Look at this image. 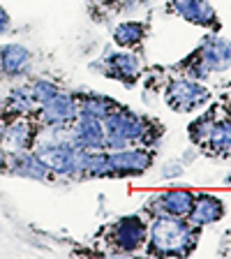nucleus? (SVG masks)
Masks as SVG:
<instances>
[{
	"label": "nucleus",
	"mask_w": 231,
	"mask_h": 259,
	"mask_svg": "<svg viewBox=\"0 0 231 259\" xmlns=\"http://www.w3.org/2000/svg\"><path fill=\"white\" fill-rule=\"evenodd\" d=\"M104 125V148L107 151H118L127 146H153L162 137V123H157L151 116L132 111L125 104H118L116 109L102 118Z\"/></svg>",
	"instance_id": "1"
},
{
	"label": "nucleus",
	"mask_w": 231,
	"mask_h": 259,
	"mask_svg": "<svg viewBox=\"0 0 231 259\" xmlns=\"http://www.w3.org/2000/svg\"><path fill=\"white\" fill-rule=\"evenodd\" d=\"M201 229L188 218H151L146 252L151 257H188L197 250Z\"/></svg>",
	"instance_id": "2"
},
{
	"label": "nucleus",
	"mask_w": 231,
	"mask_h": 259,
	"mask_svg": "<svg viewBox=\"0 0 231 259\" xmlns=\"http://www.w3.org/2000/svg\"><path fill=\"white\" fill-rule=\"evenodd\" d=\"M213 100V93L201 83V81L188 79V76H178L171 79L164 88V102L171 111L176 113H192L199 111L201 107Z\"/></svg>",
	"instance_id": "3"
},
{
	"label": "nucleus",
	"mask_w": 231,
	"mask_h": 259,
	"mask_svg": "<svg viewBox=\"0 0 231 259\" xmlns=\"http://www.w3.org/2000/svg\"><path fill=\"white\" fill-rule=\"evenodd\" d=\"M148 222L141 215H123L107 227V243L116 254H134L146 245Z\"/></svg>",
	"instance_id": "4"
},
{
	"label": "nucleus",
	"mask_w": 231,
	"mask_h": 259,
	"mask_svg": "<svg viewBox=\"0 0 231 259\" xmlns=\"http://www.w3.org/2000/svg\"><path fill=\"white\" fill-rule=\"evenodd\" d=\"M155 162V148L127 146L109 151V178H134L146 174Z\"/></svg>",
	"instance_id": "5"
},
{
	"label": "nucleus",
	"mask_w": 231,
	"mask_h": 259,
	"mask_svg": "<svg viewBox=\"0 0 231 259\" xmlns=\"http://www.w3.org/2000/svg\"><path fill=\"white\" fill-rule=\"evenodd\" d=\"M194 201V192L185 188L162 190L151 194L144 204V210L151 218H188Z\"/></svg>",
	"instance_id": "6"
},
{
	"label": "nucleus",
	"mask_w": 231,
	"mask_h": 259,
	"mask_svg": "<svg viewBox=\"0 0 231 259\" xmlns=\"http://www.w3.org/2000/svg\"><path fill=\"white\" fill-rule=\"evenodd\" d=\"M167 12L180 16L183 21L192 23V26L206 28L210 32H220L222 28L220 14L208 0H169Z\"/></svg>",
	"instance_id": "7"
},
{
	"label": "nucleus",
	"mask_w": 231,
	"mask_h": 259,
	"mask_svg": "<svg viewBox=\"0 0 231 259\" xmlns=\"http://www.w3.org/2000/svg\"><path fill=\"white\" fill-rule=\"evenodd\" d=\"M35 116H37L39 123L47 125V127H67V125L79 116L76 93L63 88L56 97H51L49 102H44L42 107L35 111Z\"/></svg>",
	"instance_id": "8"
},
{
	"label": "nucleus",
	"mask_w": 231,
	"mask_h": 259,
	"mask_svg": "<svg viewBox=\"0 0 231 259\" xmlns=\"http://www.w3.org/2000/svg\"><path fill=\"white\" fill-rule=\"evenodd\" d=\"M39 127L30 120V116H16L10 118L0 130V148L5 153L30 151L35 146Z\"/></svg>",
	"instance_id": "9"
},
{
	"label": "nucleus",
	"mask_w": 231,
	"mask_h": 259,
	"mask_svg": "<svg viewBox=\"0 0 231 259\" xmlns=\"http://www.w3.org/2000/svg\"><path fill=\"white\" fill-rule=\"evenodd\" d=\"M194 54L210 70V74L231 70V42L220 37L217 32H208L199 42V47L194 49Z\"/></svg>",
	"instance_id": "10"
},
{
	"label": "nucleus",
	"mask_w": 231,
	"mask_h": 259,
	"mask_svg": "<svg viewBox=\"0 0 231 259\" xmlns=\"http://www.w3.org/2000/svg\"><path fill=\"white\" fill-rule=\"evenodd\" d=\"M5 171L14 174V176H21V178H28V181H51L54 174L51 169L47 167V162L32 151H19V153H7V167Z\"/></svg>",
	"instance_id": "11"
},
{
	"label": "nucleus",
	"mask_w": 231,
	"mask_h": 259,
	"mask_svg": "<svg viewBox=\"0 0 231 259\" xmlns=\"http://www.w3.org/2000/svg\"><path fill=\"white\" fill-rule=\"evenodd\" d=\"M199 151L206 153V155H210V157L231 160V116H226L224 111L217 113V118L213 120L206 139L201 141Z\"/></svg>",
	"instance_id": "12"
},
{
	"label": "nucleus",
	"mask_w": 231,
	"mask_h": 259,
	"mask_svg": "<svg viewBox=\"0 0 231 259\" xmlns=\"http://www.w3.org/2000/svg\"><path fill=\"white\" fill-rule=\"evenodd\" d=\"M224 215H226V204L222 201V197H217L213 192H194L192 208L188 213V220L194 227L204 229L208 225L220 222Z\"/></svg>",
	"instance_id": "13"
},
{
	"label": "nucleus",
	"mask_w": 231,
	"mask_h": 259,
	"mask_svg": "<svg viewBox=\"0 0 231 259\" xmlns=\"http://www.w3.org/2000/svg\"><path fill=\"white\" fill-rule=\"evenodd\" d=\"M104 72H107L109 79H116L120 83H125V86H134L141 76V60L136 54H129V51L107 54Z\"/></svg>",
	"instance_id": "14"
},
{
	"label": "nucleus",
	"mask_w": 231,
	"mask_h": 259,
	"mask_svg": "<svg viewBox=\"0 0 231 259\" xmlns=\"http://www.w3.org/2000/svg\"><path fill=\"white\" fill-rule=\"evenodd\" d=\"M70 139L79 148H104V125L100 118L90 116H76L70 123Z\"/></svg>",
	"instance_id": "15"
},
{
	"label": "nucleus",
	"mask_w": 231,
	"mask_h": 259,
	"mask_svg": "<svg viewBox=\"0 0 231 259\" xmlns=\"http://www.w3.org/2000/svg\"><path fill=\"white\" fill-rule=\"evenodd\" d=\"M32 67V54L21 44H3L0 47V76H26Z\"/></svg>",
	"instance_id": "16"
},
{
	"label": "nucleus",
	"mask_w": 231,
	"mask_h": 259,
	"mask_svg": "<svg viewBox=\"0 0 231 259\" xmlns=\"http://www.w3.org/2000/svg\"><path fill=\"white\" fill-rule=\"evenodd\" d=\"M120 102H116L113 97L102 95V93H76V109H79V116H90V118H100L102 120L111 109H116Z\"/></svg>",
	"instance_id": "17"
},
{
	"label": "nucleus",
	"mask_w": 231,
	"mask_h": 259,
	"mask_svg": "<svg viewBox=\"0 0 231 259\" xmlns=\"http://www.w3.org/2000/svg\"><path fill=\"white\" fill-rule=\"evenodd\" d=\"M148 35V26L144 21H123L113 28V44L120 49H134Z\"/></svg>",
	"instance_id": "18"
},
{
	"label": "nucleus",
	"mask_w": 231,
	"mask_h": 259,
	"mask_svg": "<svg viewBox=\"0 0 231 259\" xmlns=\"http://www.w3.org/2000/svg\"><path fill=\"white\" fill-rule=\"evenodd\" d=\"M37 111V102L32 97L30 86H21V88H12L10 95L5 100V113H12L10 118L16 116H30Z\"/></svg>",
	"instance_id": "19"
},
{
	"label": "nucleus",
	"mask_w": 231,
	"mask_h": 259,
	"mask_svg": "<svg viewBox=\"0 0 231 259\" xmlns=\"http://www.w3.org/2000/svg\"><path fill=\"white\" fill-rule=\"evenodd\" d=\"M217 113H220V109H208V111H204L201 116H197V118L188 125V137H190V141H192L197 148H199L201 141L206 139L210 125H213V120L217 118Z\"/></svg>",
	"instance_id": "20"
},
{
	"label": "nucleus",
	"mask_w": 231,
	"mask_h": 259,
	"mask_svg": "<svg viewBox=\"0 0 231 259\" xmlns=\"http://www.w3.org/2000/svg\"><path fill=\"white\" fill-rule=\"evenodd\" d=\"M30 91H32V97H35V102H37V109L42 107L44 102H49L51 97H56L63 88L54 81H47V79H35L30 83Z\"/></svg>",
	"instance_id": "21"
},
{
	"label": "nucleus",
	"mask_w": 231,
	"mask_h": 259,
	"mask_svg": "<svg viewBox=\"0 0 231 259\" xmlns=\"http://www.w3.org/2000/svg\"><path fill=\"white\" fill-rule=\"evenodd\" d=\"M183 174V164L180 162H167L164 169H162V176L164 178H173V176H180Z\"/></svg>",
	"instance_id": "22"
},
{
	"label": "nucleus",
	"mask_w": 231,
	"mask_h": 259,
	"mask_svg": "<svg viewBox=\"0 0 231 259\" xmlns=\"http://www.w3.org/2000/svg\"><path fill=\"white\" fill-rule=\"evenodd\" d=\"M10 26H12V16H10V12H7L5 7L0 5V35L10 30Z\"/></svg>",
	"instance_id": "23"
},
{
	"label": "nucleus",
	"mask_w": 231,
	"mask_h": 259,
	"mask_svg": "<svg viewBox=\"0 0 231 259\" xmlns=\"http://www.w3.org/2000/svg\"><path fill=\"white\" fill-rule=\"evenodd\" d=\"M222 111H224L226 116H231V93H226L224 100H222Z\"/></svg>",
	"instance_id": "24"
},
{
	"label": "nucleus",
	"mask_w": 231,
	"mask_h": 259,
	"mask_svg": "<svg viewBox=\"0 0 231 259\" xmlns=\"http://www.w3.org/2000/svg\"><path fill=\"white\" fill-rule=\"evenodd\" d=\"M5 167H7V153L0 148V171H5Z\"/></svg>",
	"instance_id": "25"
},
{
	"label": "nucleus",
	"mask_w": 231,
	"mask_h": 259,
	"mask_svg": "<svg viewBox=\"0 0 231 259\" xmlns=\"http://www.w3.org/2000/svg\"><path fill=\"white\" fill-rule=\"evenodd\" d=\"M226 183H231V174H229V176H226Z\"/></svg>",
	"instance_id": "26"
}]
</instances>
